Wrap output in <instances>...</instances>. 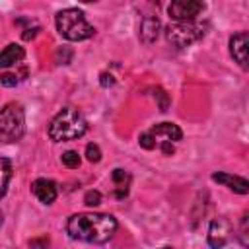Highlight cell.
Masks as SVG:
<instances>
[{"mask_svg": "<svg viewBox=\"0 0 249 249\" xmlns=\"http://www.w3.org/2000/svg\"><path fill=\"white\" fill-rule=\"evenodd\" d=\"M119 228V222L111 214L82 212L72 214L66 222V233L72 239L88 243H107Z\"/></svg>", "mask_w": 249, "mask_h": 249, "instance_id": "cell-1", "label": "cell"}, {"mask_svg": "<svg viewBox=\"0 0 249 249\" xmlns=\"http://www.w3.org/2000/svg\"><path fill=\"white\" fill-rule=\"evenodd\" d=\"M88 130V121L86 117L76 109V107H64L60 109L51 124H49V136L54 142H68L84 136Z\"/></svg>", "mask_w": 249, "mask_h": 249, "instance_id": "cell-2", "label": "cell"}, {"mask_svg": "<svg viewBox=\"0 0 249 249\" xmlns=\"http://www.w3.org/2000/svg\"><path fill=\"white\" fill-rule=\"evenodd\" d=\"M54 23H56V31L66 41H84L95 33V29L88 23L84 12L78 8L60 10L54 18Z\"/></svg>", "mask_w": 249, "mask_h": 249, "instance_id": "cell-3", "label": "cell"}, {"mask_svg": "<svg viewBox=\"0 0 249 249\" xmlns=\"http://www.w3.org/2000/svg\"><path fill=\"white\" fill-rule=\"evenodd\" d=\"M25 134V111L21 103L10 101L0 109V142L12 144Z\"/></svg>", "mask_w": 249, "mask_h": 249, "instance_id": "cell-4", "label": "cell"}, {"mask_svg": "<svg viewBox=\"0 0 249 249\" xmlns=\"http://www.w3.org/2000/svg\"><path fill=\"white\" fill-rule=\"evenodd\" d=\"M202 35H204V27L195 21H173L165 27L167 43H171L177 49L196 43L198 39H202Z\"/></svg>", "mask_w": 249, "mask_h": 249, "instance_id": "cell-5", "label": "cell"}, {"mask_svg": "<svg viewBox=\"0 0 249 249\" xmlns=\"http://www.w3.org/2000/svg\"><path fill=\"white\" fill-rule=\"evenodd\" d=\"M204 10L202 0H171L167 14L173 21H195Z\"/></svg>", "mask_w": 249, "mask_h": 249, "instance_id": "cell-6", "label": "cell"}, {"mask_svg": "<svg viewBox=\"0 0 249 249\" xmlns=\"http://www.w3.org/2000/svg\"><path fill=\"white\" fill-rule=\"evenodd\" d=\"M231 233V224L226 218H214L208 226V245L214 249L224 247L230 241Z\"/></svg>", "mask_w": 249, "mask_h": 249, "instance_id": "cell-7", "label": "cell"}, {"mask_svg": "<svg viewBox=\"0 0 249 249\" xmlns=\"http://www.w3.org/2000/svg\"><path fill=\"white\" fill-rule=\"evenodd\" d=\"M247 45H249V37L245 31H239L230 37V54L243 70H247Z\"/></svg>", "mask_w": 249, "mask_h": 249, "instance_id": "cell-8", "label": "cell"}, {"mask_svg": "<svg viewBox=\"0 0 249 249\" xmlns=\"http://www.w3.org/2000/svg\"><path fill=\"white\" fill-rule=\"evenodd\" d=\"M156 142H179L183 138V130L175 123H158L148 130Z\"/></svg>", "mask_w": 249, "mask_h": 249, "instance_id": "cell-9", "label": "cell"}, {"mask_svg": "<svg viewBox=\"0 0 249 249\" xmlns=\"http://www.w3.org/2000/svg\"><path fill=\"white\" fill-rule=\"evenodd\" d=\"M212 181L228 187L230 191L237 193V195H247L249 193V183L247 179L239 177V175H231V173H224V171H218V173H212Z\"/></svg>", "mask_w": 249, "mask_h": 249, "instance_id": "cell-10", "label": "cell"}, {"mask_svg": "<svg viewBox=\"0 0 249 249\" xmlns=\"http://www.w3.org/2000/svg\"><path fill=\"white\" fill-rule=\"evenodd\" d=\"M31 191H33V195H35L43 204H53L54 198H56V195H58L54 181H51V179H43V177L33 181Z\"/></svg>", "mask_w": 249, "mask_h": 249, "instance_id": "cell-11", "label": "cell"}, {"mask_svg": "<svg viewBox=\"0 0 249 249\" xmlns=\"http://www.w3.org/2000/svg\"><path fill=\"white\" fill-rule=\"evenodd\" d=\"M160 19L156 16H144L140 21V41L142 43H154L160 33Z\"/></svg>", "mask_w": 249, "mask_h": 249, "instance_id": "cell-12", "label": "cell"}, {"mask_svg": "<svg viewBox=\"0 0 249 249\" xmlns=\"http://www.w3.org/2000/svg\"><path fill=\"white\" fill-rule=\"evenodd\" d=\"M25 56V51L21 45H16V43H10L6 45L4 49H0V68H8L16 62H21Z\"/></svg>", "mask_w": 249, "mask_h": 249, "instance_id": "cell-13", "label": "cell"}, {"mask_svg": "<svg viewBox=\"0 0 249 249\" xmlns=\"http://www.w3.org/2000/svg\"><path fill=\"white\" fill-rule=\"evenodd\" d=\"M111 179H113V183H115V187H117V191H115V196H117V198H124V196L128 195L130 173H128L126 169H121V167H117V169H113V173H111Z\"/></svg>", "mask_w": 249, "mask_h": 249, "instance_id": "cell-14", "label": "cell"}, {"mask_svg": "<svg viewBox=\"0 0 249 249\" xmlns=\"http://www.w3.org/2000/svg\"><path fill=\"white\" fill-rule=\"evenodd\" d=\"M10 179H12V161L8 158H0V198L8 191Z\"/></svg>", "mask_w": 249, "mask_h": 249, "instance_id": "cell-15", "label": "cell"}, {"mask_svg": "<svg viewBox=\"0 0 249 249\" xmlns=\"http://www.w3.org/2000/svg\"><path fill=\"white\" fill-rule=\"evenodd\" d=\"M60 160H62V163H64L68 169H76V167H80V156H78V152H74V150L64 152Z\"/></svg>", "mask_w": 249, "mask_h": 249, "instance_id": "cell-16", "label": "cell"}, {"mask_svg": "<svg viewBox=\"0 0 249 249\" xmlns=\"http://www.w3.org/2000/svg\"><path fill=\"white\" fill-rule=\"evenodd\" d=\"M86 158H88V161L97 163V161L101 160V150H99V146L93 144V142H89V144L86 146Z\"/></svg>", "mask_w": 249, "mask_h": 249, "instance_id": "cell-17", "label": "cell"}, {"mask_svg": "<svg viewBox=\"0 0 249 249\" xmlns=\"http://www.w3.org/2000/svg\"><path fill=\"white\" fill-rule=\"evenodd\" d=\"M84 204L89 206V208H95L101 204V193L99 191H88L84 195Z\"/></svg>", "mask_w": 249, "mask_h": 249, "instance_id": "cell-18", "label": "cell"}, {"mask_svg": "<svg viewBox=\"0 0 249 249\" xmlns=\"http://www.w3.org/2000/svg\"><path fill=\"white\" fill-rule=\"evenodd\" d=\"M54 60H56L58 64H70V60H72V51H70L68 47H60V49H56V53H54Z\"/></svg>", "mask_w": 249, "mask_h": 249, "instance_id": "cell-19", "label": "cell"}, {"mask_svg": "<svg viewBox=\"0 0 249 249\" xmlns=\"http://www.w3.org/2000/svg\"><path fill=\"white\" fill-rule=\"evenodd\" d=\"M138 144H140L144 150H154L158 142H156V138H154L150 132H142V134L138 136Z\"/></svg>", "mask_w": 249, "mask_h": 249, "instance_id": "cell-20", "label": "cell"}, {"mask_svg": "<svg viewBox=\"0 0 249 249\" xmlns=\"http://www.w3.org/2000/svg\"><path fill=\"white\" fill-rule=\"evenodd\" d=\"M154 97H156L158 103H160V111H167V107H169V97H167V93H165L161 88H156V89H154Z\"/></svg>", "mask_w": 249, "mask_h": 249, "instance_id": "cell-21", "label": "cell"}, {"mask_svg": "<svg viewBox=\"0 0 249 249\" xmlns=\"http://www.w3.org/2000/svg\"><path fill=\"white\" fill-rule=\"evenodd\" d=\"M18 76L16 74H0V84L6 88H16L18 86Z\"/></svg>", "mask_w": 249, "mask_h": 249, "instance_id": "cell-22", "label": "cell"}, {"mask_svg": "<svg viewBox=\"0 0 249 249\" xmlns=\"http://www.w3.org/2000/svg\"><path fill=\"white\" fill-rule=\"evenodd\" d=\"M99 84H101L103 88H109V86H113V84H115V78H113V74H109V72H101V74H99Z\"/></svg>", "mask_w": 249, "mask_h": 249, "instance_id": "cell-23", "label": "cell"}, {"mask_svg": "<svg viewBox=\"0 0 249 249\" xmlns=\"http://www.w3.org/2000/svg\"><path fill=\"white\" fill-rule=\"evenodd\" d=\"M160 148H161V152H163L165 156H171V154L175 152V148H173V142H160Z\"/></svg>", "mask_w": 249, "mask_h": 249, "instance_id": "cell-24", "label": "cell"}, {"mask_svg": "<svg viewBox=\"0 0 249 249\" xmlns=\"http://www.w3.org/2000/svg\"><path fill=\"white\" fill-rule=\"evenodd\" d=\"M37 33H39V27H33V29H25V33H23V39H25V41H29V39H33Z\"/></svg>", "mask_w": 249, "mask_h": 249, "instance_id": "cell-25", "label": "cell"}, {"mask_svg": "<svg viewBox=\"0 0 249 249\" xmlns=\"http://www.w3.org/2000/svg\"><path fill=\"white\" fill-rule=\"evenodd\" d=\"M29 245H49V239H35V241H29Z\"/></svg>", "mask_w": 249, "mask_h": 249, "instance_id": "cell-26", "label": "cell"}, {"mask_svg": "<svg viewBox=\"0 0 249 249\" xmlns=\"http://www.w3.org/2000/svg\"><path fill=\"white\" fill-rule=\"evenodd\" d=\"M80 2H86V4H89V2H97V0H80Z\"/></svg>", "mask_w": 249, "mask_h": 249, "instance_id": "cell-27", "label": "cell"}, {"mask_svg": "<svg viewBox=\"0 0 249 249\" xmlns=\"http://www.w3.org/2000/svg\"><path fill=\"white\" fill-rule=\"evenodd\" d=\"M2 220H4V214H2V210H0V226H2Z\"/></svg>", "mask_w": 249, "mask_h": 249, "instance_id": "cell-28", "label": "cell"}]
</instances>
